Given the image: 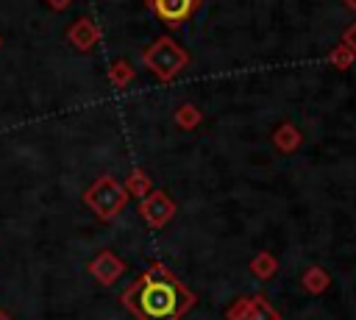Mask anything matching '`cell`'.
<instances>
[{"label": "cell", "mask_w": 356, "mask_h": 320, "mask_svg": "<svg viewBox=\"0 0 356 320\" xmlns=\"http://www.w3.org/2000/svg\"><path fill=\"white\" fill-rule=\"evenodd\" d=\"M120 303L136 320H181L195 306V292L161 262H153L120 292Z\"/></svg>", "instance_id": "obj_1"}, {"label": "cell", "mask_w": 356, "mask_h": 320, "mask_svg": "<svg viewBox=\"0 0 356 320\" xmlns=\"http://www.w3.org/2000/svg\"><path fill=\"white\" fill-rule=\"evenodd\" d=\"M145 6L167 25H181L186 22L197 8L200 0H145Z\"/></svg>", "instance_id": "obj_6"}, {"label": "cell", "mask_w": 356, "mask_h": 320, "mask_svg": "<svg viewBox=\"0 0 356 320\" xmlns=\"http://www.w3.org/2000/svg\"><path fill=\"white\" fill-rule=\"evenodd\" d=\"M228 320H281L275 306L264 295H250V298H236L225 309Z\"/></svg>", "instance_id": "obj_5"}, {"label": "cell", "mask_w": 356, "mask_h": 320, "mask_svg": "<svg viewBox=\"0 0 356 320\" xmlns=\"http://www.w3.org/2000/svg\"><path fill=\"white\" fill-rule=\"evenodd\" d=\"M44 3H47L50 8H56V11H64V8H67L72 0H44Z\"/></svg>", "instance_id": "obj_17"}, {"label": "cell", "mask_w": 356, "mask_h": 320, "mask_svg": "<svg viewBox=\"0 0 356 320\" xmlns=\"http://www.w3.org/2000/svg\"><path fill=\"white\" fill-rule=\"evenodd\" d=\"M172 120H175V125H178V128H184V131H192V128H197V125H200V120H203V111H200L195 103H181V106L175 109Z\"/></svg>", "instance_id": "obj_14"}, {"label": "cell", "mask_w": 356, "mask_h": 320, "mask_svg": "<svg viewBox=\"0 0 356 320\" xmlns=\"http://www.w3.org/2000/svg\"><path fill=\"white\" fill-rule=\"evenodd\" d=\"M125 200H128V192H125L122 181H117L114 175H100V178H95V184L83 192V203H86V206L92 209V214H95L97 220H103V223L114 220V217L122 211Z\"/></svg>", "instance_id": "obj_3"}, {"label": "cell", "mask_w": 356, "mask_h": 320, "mask_svg": "<svg viewBox=\"0 0 356 320\" xmlns=\"http://www.w3.org/2000/svg\"><path fill=\"white\" fill-rule=\"evenodd\" d=\"M67 39H70V45L75 47V50H92L95 45H97V39H100V28L89 19V17H78L72 25H70V31H67Z\"/></svg>", "instance_id": "obj_8"}, {"label": "cell", "mask_w": 356, "mask_h": 320, "mask_svg": "<svg viewBox=\"0 0 356 320\" xmlns=\"http://www.w3.org/2000/svg\"><path fill=\"white\" fill-rule=\"evenodd\" d=\"M122 186H125V192H128V195H134V198H145V195H150V192H153L150 175H147L145 170H139V167H134V170L128 173V178L122 181Z\"/></svg>", "instance_id": "obj_12"}, {"label": "cell", "mask_w": 356, "mask_h": 320, "mask_svg": "<svg viewBox=\"0 0 356 320\" xmlns=\"http://www.w3.org/2000/svg\"><path fill=\"white\" fill-rule=\"evenodd\" d=\"M0 320H11V317H8V314H6L3 309H0Z\"/></svg>", "instance_id": "obj_19"}, {"label": "cell", "mask_w": 356, "mask_h": 320, "mask_svg": "<svg viewBox=\"0 0 356 320\" xmlns=\"http://www.w3.org/2000/svg\"><path fill=\"white\" fill-rule=\"evenodd\" d=\"M0 45H3V39H0Z\"/></svg>", "instance_id": "obj_20"}, {"label": "cell", "mask_w": 356, "mask_h": 320, "mask_svg": "<svg viewBox=\"0 0 356 320\" xmlns=\"http://www.w3.org/2000/svg\"><path fill=\"white\" fill-rule=\"evenodd\" d=\"M250 273L259 278V281H267L278 273V259L270 253V250H259L253 259H250Z\"/></svg>", "instance_id": "obj_11"}, {"label": "cell", "mask_w": 356, "mask_h": 320, "mask_svg": "<svg viewBox=\"0 0 356 320\" xmlns=\"http://www.w3.org/2000/svg\"><path fill=\"white\" fill-rule=\"evenodd\" d=\"M342 45H348V47L356 53V22H353V25H350V28L342 33Z\"/></svg>", "instance_id": "obj_16"}, {"label": "cell", "mask_w": 356, "mask_h": 320, "mask_svg": "<svg viewBox=\"0 0 356 320\" xmlns=\"http://www.w3.org/2000/svg\"><path fill=\"white\" fill-rule=\"evenodd\" d=\"M328 58H331V64L337 67V70H348V67H353V61H356V53L348 47V45H337L331 53H328Z\"/></svg>", "instance_id": "obj_15"}, {"label": "cell", "mask_w": 356, "mask_h": 320, "mask_svg": "<svg viewBox=\"0 0 356 320\" xmlns=\"http://www.w3.org/2000/svg\"><path fill=\"white\" fill-rule=\"evenodd\" d=\"M342 3H345V6L350 8V11H356V0H342Z\"/></svg>", "instance_id": "obj_18"}, {"label": "cell", "mask_w": 356, "mask_h": 320, "mask_svg": "<svg viewBox=\"0 0 356 320\" xmlns=\"http://www.w3.org/2000/svg\"><path fill=\"white\" fill-rule=\"evenodd\" d=\"M108 81H111V86L125 89L131 81H136V70H134V64H131L128 58H117V61L108 67Z\"/></svg>", "instance_id": "obj_13"}, {"label": "cell", "mask_w": 356, "mask_h": 320, "mask_svg": "<svg viewBox=\"0 0 356 320\" xmlns=\"http://www.w3.org/2000/svg\"><path fill=\"white\" fill-rule=\"evenodd\" d=\"M300 284H303V289H306L309 295H323V292L328 289V284H331V275H328L323 267L312 264V267H306Z\"/></svg>", "instance_id": "obj_10"}, {"label": "cell", "mask_w": 356, "mask_h": 320, "mask_svg": "<svg viewBox=\"0 0 356 320\" xmlns=\"http://www.w3.org/2000/svg\"><path fill=\"white\" fill-rule=\"evenodd\" d=\"M175 211H178V206L164 189H153L150 195H145L139 200V214L150 228H164L175 217Z\"/></svg>", "instance_id": "obj_4"}, {"label": "cell", "mask_w": 356, "mask_h": 320, "mask_svg": "<svg viewBox=\"0 0 356 320\" xmlns=\"http://www.w3.org/2000/svg\"><path fill=\"white\" fill-rule=\"evenodd\" d=\"M142 64L161 81L170 83L186 64H189V53L172 39V36H159L153 45H147L142 50Z\"/></svg>", "instance_id": "obj_2"}, {"label": "cell", "mask_w": 356, "mask_h": 320, "mask_svg": "<svg viewBox=\"0 0 356 320\" xmlns=\"http://www.w3.org/2000/svg\"><path fill=\"white\" fill-rule=\"evenodd\" d=\"M122 273H125V262L114 250H97L95 259L89 262V275L103 287H111Z\"/></svg>", "instance_id": "obj_7"}, {"label": "cell", "mask_w": 356, "mask_h": 320, "mask_svg": "<svg viewBox=\"0 0 356 320\" xmlns=\"http://www.w3.org/2000/svg\"><path fill=\"white\" fill-rule=\"evenodd\" d=\"M303 142V134L298 131V125L292 122H281L275 131H273V145L281 150V153H295Z\"/></svg>", "instance_id": "obj_9"}]
</instances>
